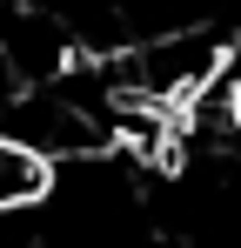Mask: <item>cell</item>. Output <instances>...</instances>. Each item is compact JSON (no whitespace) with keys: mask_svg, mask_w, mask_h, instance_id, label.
Masks as SVG:
<instances>
[{"mask_svg":"<svg viewBox=\"0 0 241 248\" xmlns=\"http://www.w3.org/2000/svg\"><path fill=\"white\" fill-rule=\"evenodd\" d=\"M54 195V161L40 155L34 141L0 127V215H27Z\"/></svg>","mask_w":241,"mask_h":248,"instance_id":"obj_1","label":"cell"}]
</instances>
